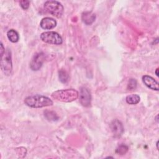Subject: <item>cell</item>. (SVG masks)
<instances>
[{
  "instance_id": "cell-1",
  "label": "cell",
  "mask_w": 159,
  "mask_h": 159,
  "mask_svg": "<svg viewBox=\"0 0 159 159\" xmlns=\"http://www.w3.org/2000/svg\"><path fill=\"white\" fill-rule=\"evenodd\" d=\"M24 103L30 107L40 108L52 106L53 104V101L47 96L35 94L25 98Z\"/></svg>"
},
{
  "instance_id": "cell-2",
  "label": "cell",
  "mask_w": 159,
  "mask_h": 159,
  "mask_svg": "<svg viewBox=\"0 0 159 159\" xmlns=\"http://www.w3.org/2000/svg\"><path fill=\"white\" fill-rule=\"evenodd\" d=\"M51 96L53 99L57 101L70 102L76 100L78 98L79 93L74 89H66L54 91Z\"/></svg>"
},
{
  "instance_id": "cell-3",
  "label": "cell",
  "mask_w": 159,
  "mask_h": 159,
  "mask_svg": "<svg viewBox=\"0 0 159 159\" xmlns=\"http://www.w3.org/2000/svg\"><path fill=\"white\" fill-rule=\"evenodd\" d=\"M44 8L48 13L57 18L61 17L63 13V6L57 1H47L44 3Z\"/></svg>"
},
{
  "instance_id": "cell-4",
  "label": "cell",
  "mask_w": 159,
  "mask_h": 159,
  "mask_svg": "<svg viewBox=\"0 0 159 159\" xmlns=\"http://www.w3.org/2000/svg\"><path fill=\"white\" fill-rule=\"evenodd\" d=\"M1 57V68L6 75H9L12 70L11 50L8 48L5 50L4 53Z\"/></svg>"
},
{
  "instance_id": "cell-5",
  "label": "cell",
  "mask_w": 159,
  "mask_h": 159,
  "mask_svg": "<svg viewBox=\"0 0 159 159\" xmlns=\"http://www.w3.org/2000/svg\"><path fill=\"white\" fill-rule=\"evenodd\" d=\"M40 39L43 42L50 44L60 45L63 42V39L60 34L53 31H48L42 33Z\"/></svg>"
},
{
  "instance_id": "cell-6",
  "label": "cell",
  "mask_w": 159,
  "mask_h": 159,
  "mask_svg": "<svg viewBox=\"0 0 159 159\" xmlns=\"http://www.w3.org/2000/svg\"><path fill=\"white\" fill-rule=\"evenodd\" d=\"M45 60V54L42 52L35 53L31 60L30 67L33 71H37L42 67Z\"/></svg>"
},
{
  "instance_id": "cell-7",
  "label": "cell",
  "mask_w": 159,
  "mask_h": 159,
  "mask_svg": "<svg viewBox=\"0 0 159 159\" xmlns=\"http://www.w3.org/2000/svg\"><path fill=\"white\" fill-rule=\"evenodd\" d=\"M91 96L89 89L85 86L80 88V102L82 106L88 107L91 104Z\"/></svg>"
},
{
  "instance_id": "cell-8",
  "label": "cell",
  "mask_w": 159,
  "mask_h": 159,
  "mask_svg": "<svg viewBox=\"0 0 159 159\" xmlns=\"http://www.w3.org/2000/svg\"><path fill=\"white\" fill-rule=\"evenodd\" d=\"M110 127L115 137H120L124 133L123 125L117 119H115L111 122Z\"/></svg>"
},
{
  "instance_id": "cell-9",
  "label": "cell",
  "mask_w": 159,
  "mask_h": 159,
  "mask_svg": "<svg viewBox=\"0 0 159 159\" xmlns=\"http://www.w3.org/2000/svg\"><path fill=\"white\" fill-rule=\"evenodd\" d=\"M142 81L143 83L150 89L152 90L158 91L159 84L153 78L148 75H144L142 77Z\"/></svg>"
},
{
  "instance_id": "cell-10",
  "label": "cell",
  "mask_w": 159,
  "mask_h": 159,
  "mask_svg": "<svg viewBox=\"0 0 159 159\" xmlns=\"http://www.w3.org/2000/svg\"><path fill=\"white\" fill-rule=\"evenodd\" d=\"M40 25L43 29L50 30L56 27L57 21L52 17H44L41 20Z\"/></svg>"
},
{
  "instance_id": "cell-11",
  "label": "cell",
  "mask_w": 159,
  "mask_h": 159,
  "mask_svg": "<svg viewBox=\"0 0 159 159\" xmlns=\"http://www.w3.org/2000/svg\"><path fill=\"white\" fill-rule=\"evenodd\" d=\"M81 19H82L83 22L85 24L91 25V24H93L94 22V20L96 19V15L91 12L86 11L82 14Z\"/></svg>"
},
{
  "instance_id": "cell-12",
  "label": "cell",
  "mask_w": 159,
  "mask_h": 159,
  "mask_svg": "<svg viewBox=\"0 0 159 159\" xmlns=\"http://www.w3.org/2000/svg\"><path fill=\"white\" fill-rule=\"evenodd\" d=\"M7 37L8 39L12 43L17 42L19 39V35L17 32L14 29H10L7 32Z\"/></svg>"
},
{
  "instance_id": "cell-13",
  "label": "cell",
  "mask_w": 159,
  "mask_h": 159,
  "mask_svg": "<svg viewBox=\"0 0 159 159\" xmlns=\"http://www.w3.org/2000/svg\"><path fill=\"white\" fill-rule=\"evenodd\" d=\"M126 102L129 104H136L139 102L140 98L137 94H130L126 97Z\"/></svg>"
},
{
  "instance_id": "cell-14",
  "label": "cell",
  "mask_w": 159,
  "mask_h": 159,
  "mask_svg": "<svg viewBox=\"0 0 159 159\" xmlns=\"http://www.w3.org/2000/svg\"><path fill=\"white\" fill-rule=\"evenodd\" d=\"M44 116L47 120L50 121H56L59 119L57 114L55 112L51 111H45L44 112Z\"/></svg>"
},
{
  "instance_id": "cell-15",
  "label": "cell",
  "mask_w": 159,
  "mask_h": 159,
  "mask_svg": "<svg viewBox=\"0 0 159 159\" xmlns=\"http://www.w3.org/2000/svg\"><path fill=\"white\" fill-rule=\"evenodd\" d=\"M59 74V79L60 81L63 83H66L69 79V76L68 75V73H66V71L63 70H60L58 72Z\"/></svg>"
},
{
  "instance_id": "cell-16",
  "label": "cell",
  "mask_w": 159,
  "mask_h": 159,
  "mask_svg": "<svg viewBox=\"0 0 159 159\" xmlns=\"http://www.w3.org/2000/svg\"><path fill=\"white\" fill-rule=\"evenodd\" d=\"M127 151H128V147L124 144L120 145L116 150V153L119 155H124L127 153Z\"/></svg>"
},
{
  "instance_id": "cell-17",
  "label": "cell",
  "mask_w": 159,
  "mask_h": 159,
  "mask_svg": "<svg viewBox=\"0 0 159 159\" xmlns=\"http://www.w3.org/2000/svg\"><path fill=\"white\" fill-rule=\"evenodd\" d=\"M137 81L135 79H130L128 84H127V89L129 90H134L137 87Z\"/></svg>"
},
{
  "instance_id": "cell-18",
  "label": "cell",
  "mask_w": 159,
  "mask_h": 159,
  "mask_svg": "<svg viewBox=\"0 0 159 159\" xmlns=\"http://www.w3.org/2000/svg\"><path fill=\"white\" fill-rule=\"evenodd\" d=\"M19 3H20V6H21V7L24 10L27 9L29 7V5H30V1H26V0L20 1Z\"/></svg>"
},
{
  "instance_id": "cell-19",
  "label": "cell",
  "mask_w": 159,
  "mask_h": 159,
  "mask_svg": "<svg viewBox=\"0 0 159 159\" xmlns=\"http://www.w3.org/2000/svg\"><path fill=\"white\" fill-rule=\"evenodd\" d=\"M4 52H5V48H4L2 43H1V48H0V53H1V56L2 55H3V53H4Z\"/></svg>"
},
{
  "instance_id": "cell-20",
  "label": "cell",
  "mask_w": 159,
  "mask_h": 159,
  "mask_svg": "<svg viewBox=\"0 0 159 159\" xmlns=\"http://www.w3.org/2000/svg\"><path fill=\"white\" fill-rule=\"evenodd\" d=\"M158 68H157V69H156V71H155V74H156V75L158 76Z\"/></svg>"
},
{
  "instance_id": "cell-21",
  "label": "cell",
  "mask_w": 159,
  "mask_h": 159,
  "mask_svg": "<svg viewBox=\"0 0 159 159\" xmlns=\"http://www.w3.org/2000/svg\"><path fill=\"white\" fill-rule=\"evenodd\" d=\"M156 144H157V149L158 150V141H157V143H156Z\"/></svg>"
}]
</instances>
